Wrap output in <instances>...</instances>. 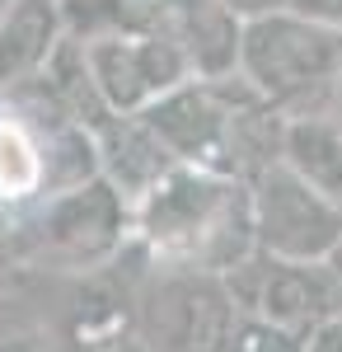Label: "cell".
Wrapping results in <instances>:
<instances>
[{"instance_id": "cell-1", "label": "cell", "mask_w": 342, "mask_h": 352, "mask_svg": "<svg viewBox=\"0 0 342 352\" xmlns=\"http://www.w3.org/2000/svg\"><path fill=\"white\" fill-rule=\"evenodd\" d=\"M132 244L155 268L235 272L253 254L249 184L174 164L132 207Z\"/></svg>"}, {"instance_id": "cell-10", "label": "cell", "mask_w": 342, "mask_h": 352, "mask_svg": "<svg viewBox=\"0 0 342 352\" xmlns=\"http://www.w3.org/2000/svg\"><path fill=\"white\" fill-rule=\"evenodd\" d=\"M277 160L342 212V127L328 113H290V118H282Z\"/></svg>"}, {"instance_id": "cell-15", "label": "cell", "mask_w": 342, "mask_h": 352, "mask_svg": "<svg viewBox=\"0 0 342 352\" xmlns=\"http://www.w3.org/2000/svg\"><path fill=\"white\" fill-rule=\"evenodd\" d=\"M19 249H14V226L0 217V300L10 296V287H14V277H19Z\"/></svg>"}, {"instance_id": "cell-14", "label": "cell", "mask_w": 342, "mask_h": 352, "mask_svg": "<svg viewBox=\"0 0 342 352\" xmlns=\"http://www.w3.org/2000/svg\"><path fill=\"white\" fill-rule=\"evenodd\" d=\"M286 10L319 28H328V33H342V0H290Z\"/></svg>"}, {"instance_id": "cell-5", "label": "cell", "mask_w": 342, "mask_h": 352, "mask_svg": "<svg viewBox=\"0 0 342 352\" xmlns=\"http://www.w3.org/2000/svg\"><path fill=\"white\" fill-rule=\"evenodd\" d=\"M249 221L253 254L277 263H328L342 240V212L282 160L263 164L249 179Z\"/></svg>"}, {"instance_id": "cell-9", "label": "cell", "mask_w": 342, "mask_h": 352, "mask_svg": "<svg viewBox=\"0 0 342 352\" xmlns=\"http://www.w3.org/2000/svg\"><path fill=\"white\" fill-rule=\"evenodd\" d=\"M66 38L61 0H5L0 10V94L28 85Z\"/></svg>"}, {"instance_id": "cell-2", "label": "cell", "mask_w": 342, "mask_h": 352, "mask_svg": "<svg viewBox=\"0 0 342 352\" xmlns=\"http://www.w3.org/2000/svg\"><path fill=\"white\" fill-rule=\"evenodd\" d=\"M19 268H38L47 277H84L113 268L132 249V207L99 174L66 192H52L33 207L24 226H14Z\"/></svg>"}, {"instance_id": "cell-7", "label": "cell", "mask_w": 342, "mask_h": 352, "mask_svg": "<svg viewBox=\"0 0 342 352\" xmlns=\"http://www.w3.org/2000/svg\"><path fill=\"white\" fill-rule=\"evenodd\" d=\"M225 287L239 315H258L295 338H310L315 329L338 320L328 263H277L263 254H249L235 272H225Z\"/></svg>"}, {"instance_id": "cell-16", "label": "cell", "mask_w": 342, "mask_h": 352, "mask_svg": "<svg viewBox=\"0 0 342 352\" xmlns=\"http://www.w3.org/2000/svg\"><path fill=\"white\" fill-rule=\"evenodd\" d=\"M230 14H235L239 24H249V19H263V14H282L290 0H220Z\"/></svg>"}, {"instance_id": "cell-21", "label": "cell", "mask_w": 342, "mask_h": 352, "mask_svg": "<svg viewBox=\"0 0 342 352\" xmlns=\"http://www.w3.org/2000/svg\"><path fill=\"white\" fill-rule=\"evenodd\" d=\"M0 10H5V0H0Z\"/></svg>"}, {"instance_id": "cell-12", "label": "cell", "mask_w": 342, "mask_h": 352, "mask_svg": "<svg viewBox=\"0 0 342 352\" xmlns=\"http://www.w3.org/2000/svg\"><path fill=\"white\" fill-rule=\"evenodd\" d=\"M225 352H305V338L267 324L258 315H235V329H230Z\"/></svg>"}, {"instance_id": "cell-11", "label": "cell", "mask_w": 342, "mask_h": 352, "mask_svg": "<svg viewBox=\"0 0 342 352\" xmlns=\"http://www.w3.org/2000/svg\"><path fill=\"white\" fill-rule=\"evenodd\" d=\"M47 197L43 141L14 109H0V207L24 212Z\"/></svg>"}, {"instance_id": "cell-18", "label": "cell", "mask_w": 342, "mask_h": 352, "mask_svg": "<svg viewBox=\"0 0 342 352\" xmlns=\"http://www.w3.org/2000/svg\"><path fill=\"white\" fill-rule=\"evenodd\" d=\"M328 277H333V300H338V324H342V240L328 258Z\"/></svg>"}, {"instance_id": "cell-6", "label": "cell", "mask_w": 342, "mask_h": 352, "mask_svg": "<svg viewBox=\"0 0 342 352\" xmlns=\"http://www.w3.org/2000/svg\"><path fill=\"white\" fill-rule=\"evenodd\" d=\"M84 61H89V80L99 89L108 113L136 118L169 89L192 80L187 56L155 33H99V38H80Z\"/></svg>"}, {"instance_id": "cell-17", "label": "cell", "mask_w": 342, "mask_h": 352, "mask_svg": "<svg viewBox=\"0 0 342 352\" xmlns=\"http://www.w3.org/2000/svg\"><path fill=\"white\" fill-rule=\"evenodd\" d=\"M305 352H342V324L328 320L323 329H315V333L305 338Z\"/></svg>"}, {"instance_id": "cell-19", "label": "cell", "mask_w": 342, "mask_h": 352, "mask_svg": "<svg viewBox=\"0 0 342 352\" xmlns=\"http://www.w3.org/2000/svg\"><path fill=\"white\" fill-rule=\"evenodd\" d=\"M323 113H328V118H333V122L342 127V76H338V85L328 89V109H323Z\"/></svg>"}, {"instance_id": "cell-13", "label": "cell", "mask_w": 342, "mask_h": 352, "mask_svg": "<svg viewBox=\"0 0 342 352\" xmlns=\"http://www.w3.org/2000/svg\"><path fill=\"white\" fill-rule=\"evenodd\" d=\"M0 352H66L52 324H0Z\"/></svg>"}, {"instance_id": "cell-3", "label": "cell", "mask_w": 342, "mask_h": 352, "mask_svg": "<svg viewBox=\"0 0 342 352\" xmlns=\"http://www.w3.org/2000/svg\"><path fill=\"white\" fill-rule=\"evenodd\" d=\"M235 76L267 109H295L315 94H328L342 76V33L310 24L300 14H263L239 28Z\"/></svg>"}, {"instance_id": "cell-4", "label": "cell", "mask_w": 342, "mask_h": 352, "mask_svg": "<svg viewBox=\"0 0 342 352\" xmlns=\"http://www.w3.org/2000/svg\"><path fill=\"white\" fill-rule=\"evenodd\" d=\"M235 315L225 277L155 263L136 277L132 338L141 352H225Z\"/></svg>"}, {"instance_id": "cell-8", "label": "cell", "mask_w": 342, "mask_h": 352, "mask_svg": "<svg viewBox=\"0 0 342 352\" xmlns=\"http://www.w3.org/2000/svg\"><path fill=\"white\" fill-rule=\"evenodd\" d=\"M89 141H94L99 179L113 184L127 207H136V202L174 169L169 151L155 141V132H150L141 118H117V113H108L104 122L89 132Z\"/></svg>"}, {"instance_id": "cell-20", "label": "cell", "mask_w": 342, "mask_h": 352, "mask_svg": "<svg viewBox=\"0 0 342 352\" xmlns=\"http://www.w3.org/2000/svg\"><path fill=\"white\" fill-rule=\"evenodd\" d=\"M104 352H141V343H136V338H122V343H113V348H104Z\"/></svg>"}]
</instances>
